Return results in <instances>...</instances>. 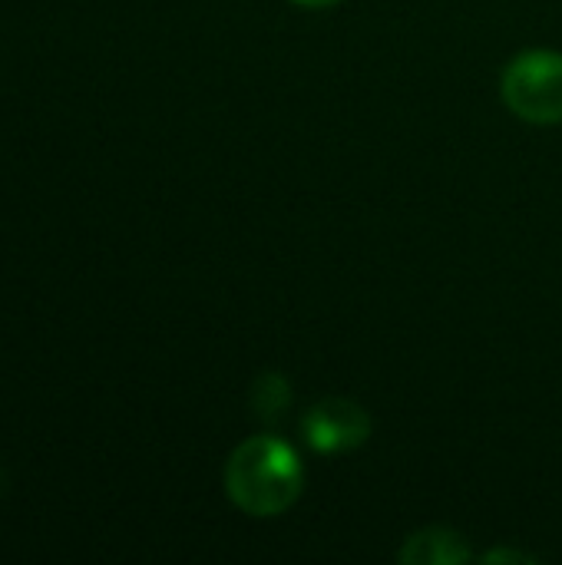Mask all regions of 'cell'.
Returning a JSON list of instances; mask_svg holds the SVG:
<instances>
[{
    "mask_svg": "<svg viewBox=\"0 0 562 565\" xmlns=\"http://www.w3.org/2000/svg\"><path fill=\"white\" fill-rule=\"evenodd\" d=\"M305 470L298 454L272 437L258 434L238 444L225 463V493L248 516H282L301 497Z\"/></svg>",
    "mask_w": 562,
    "mask_h": 565,
    "instance_id": "1",
    "label": "cell"
},
{
    "mask_svg": "<svg viewBox=\"0 0 562 565\" xmlns=\"http://www.w3.org/2000/svg\"><path fill=\"white\" fill-rule=\"evenodd\" d=\"M503 103L533 126L562 122V53L527 50L510 60L500 79Z\"/></svg>",
    "mask_w": 562,
    "mask_h": 565,
    "instance_id": "2",
    "label": "cell"
},
{
    "mask_svg": "<svg viewBox=\"0 0 562 565\" xmlns=\"http://www.w3.org/2000/svg\"><path fill=\"white\" fill-rule=\"evenodd\" d=\"M301 434H305V440H308V447L315 454H328V457L351 454L361 444H368V437H371V414L361 404H354V401L328 397V401H318L305 414Z\"/></svg>",
    "mask_w": 562,
    "mask_h": 565,
    "instance_id": "3",
    "label": "cell"
},
{
    "mask_svg": "<svg viewBox=\"0 0 562 565\" xmlns=\"http://www.w3.org/2000/svg\"><path fill=\"white\" fill-rule=\"evenodd\" d=\"M397 559L404 565H464L474 559V550L460 533L444 526H427L401 546Z\"/></svg>",
    "mask_w": 562,
    "mask_h": 565,
    "instance_id": "4",
    "label": "cell"
},
{
    "mask_svg": "<svg viewBox=\"0 0 562 565\" xmlns=\"http://www.w3.org/2000/svg\"><path fill=\"white\" fill-rule=\"evenodd\" d=\"M291 401V387L282 374H262L252 387V407L262 420H275L278 414H285Z\"/></svg>",
    "mask_w": 562,
    "mask_h": 565,
    "instance_id": "5",
    "label": "cell"
},
{
    "mask_svg": "<svg viewBox=\"0 0 562 565\" xmlns=\"http://www.w3.org/2000/svg\"><path fill=\"white\" fill-rule=\"evenodd\" d=\"M484 559H487V563H533L530 556H517V553H510V550H497V553H487Z\"/></svg>",
    "mask_w": 562,
    "mask_h": 565,
    "instance_id": "6",
    "label": "cell"
},
{
    "mask_svg": "<svg viewBox=\"0 0 562 565\" xmlns=\"http://www.w3.org/2000/svg\"><path fill=\"white\" fill-rule=\"evenodd\" d=\"M298 7H308V10H328V7H338L341 0H291Z\"/></svg>",
    "mask_w": 562,
    "mask_h": 565,
    "instance_id": "7",
    "label": "cell"
}]
</instances>
